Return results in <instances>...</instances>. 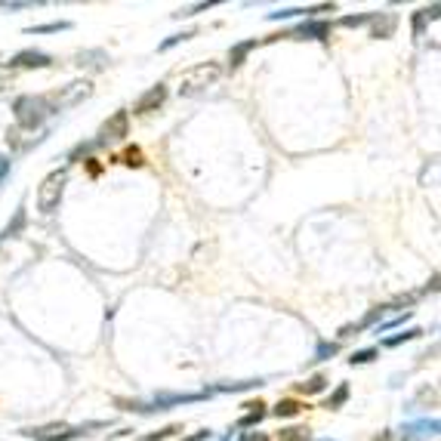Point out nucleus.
<instances>
[{"label":"nucleus","mask_w":441,"mask_h":441,"mask_svg":"<svg viewBox=\"0 0 441 441\" xmlns=\"http://www.w3.org/2000/svg\"><path fill=\"white\" fill-rule=\"evenodd\" d=\"M222 74H226V68H222L219 62H197V65H191L189 72L179 74V96H197V93H204V89L219 84Z\"/></svg>","instance_id":"1"},{"label":"nucleus","mask_w":441,"mask_h":441,"mask_svg":"<svg viewBox=\"0 0 441 441\" xmlns=\"http://www.w3.org/2000/svg\"><path fill=\"white\" fill-rule=\"evenodd\" d=\"M65 182H68V167L50 170L47 176L37 185V210L41 213H56L62 204V195H65Z\"/></svg>","instance_id":"2"},{"label":"nucleus","mask_w":441,"mask_h":441,"mask_svg":"<svg viewBox=\"0 0 441 441\" xmlns=\"http://www.w3.org/2000/svg\"><path fill=\"white\" fill-rule=\"evenodd\" d=\"M12 111H16V127L19 130H28V133H34L37 127L50 118V108H47V102H43V96H19Z\"/></svg>","instance_id":"3"},{"label":"nucleus","mask_w":441,"mask_h":441,"mask_svg":"<svg viewBox=\"0 0 441 441\" xmlns=\"http://www.w3.org/2000/svg\"><path fill=\"white\" fill-rule=\"evenodd\" d=\"M89 96H93V84H89V80H72V84L47 93L43 96V102H47L50 114H56V111H65V108L80 105V102L89 99Z\"/></svg>","instance_id":"4"},{"label":"nucleus","mask_w":441,"mask_h":441,"mask_svg":"<svg viewBox=\"0 0 441 441\" xmlns=\"http://www.w3.org/2000/svg\"><path fill=\"white\" fill-rule=\"evenodd\" d=\"M99 142H124L130 136V111H114L111 118L102 124L99 130Z\"/></svg>","instance_id":"5"},{"label":"nucleus","mask_w":441,"mask_h":441,"mask_svg":"<svg viewBox=\"0 0 441 441\" xmlns=\"http://www.w3.org/2000/svg\"><path fill=\"white\" fill-rule=\"evenodd\" d=\"M164 99H167V87L164 84H155L149 89V93H142L136 99V105H133V114H149V111H155V108H161L164 105Z\"/></svg>","instance_id":"6"},{"label":"nucleus","mask_w":441,"mask_h":441,"mask_svg":"<svg viewBox=\"0 0 441 441\" xmlns=\"http://www.w3.org/2000/svg\"><path fill=\"white\" fill-rule=\"evenodd\" d=\"M12 68H50L53 65V59H50L47 53H37V50H25V53H16L10 59Z\"/></svg>","instance_id":"7"},{"label":"nucleus","mask_w":441,"mask_h":441,"mask_svg":"<svg viewBox=\"0 0 441 441\" xmlns=\"http://www.w3.org/2000/svg\"><path fill=\"white\" fill-rule=\"evenodd\" d=\"M287 37H315V41H327V37H330V25L327 22H305L303 28L290 31Z\"/></svg>","instance_id":"8"},{"label":"nucleus","mask_w":441,"mask_h":441,"mask_svg":"<svg viewBox=\"0 0 441 441\" xmlns=\"http://www.w3.org/2000/svg\"><path fill=\"white\" fill-rule=\"evenodd\" d=\"M370 22H374V37H392L398 19H395L392 12H374V16H370Z\"/></svg>","instance_id":"9"},{"label":"nucleus","mask_w":441,"mask_h":441,"mask_svg":"<svg viewBox=\"0 0 441 441\" xmlns=\"http://www.w3.org/2000/svg\"><path fill=\"white\" fill-rule=\"evenodd\" d=\"M324 389H327V376H324V374H315V376H309L305 383H299L297 392H299V395H318V392H324Z\"/></svg>","instance_id":"10"},{"label":"nucleus","mask_w":441,"mask_h":441,"mask_svg":"<svg viewBox=\"0 0 441 441\" xmlns=\"http://www.w3.org/2000/svg\"><path fill=\"white\" fill-rule=\"evenodd\" d=\"M247 407H250V411H247L244 417L238 420V426H241V429H250V426H257L259 420L266 417V405H263V401H257V405H247Z\"/></svg>","instance_id":"11"},{"label":"nucleus","mask_w":441,"mask_h":441,"mask_svg":"<svg viewBox=\"0 0 441 441\" xmlns=\"http://www.w3.org/2000/svg\"><path fill=\"white\" fill-rule=\"evenodd\" d=\"M299 411H303V405H299L297 398H281V401H278V407H275L272 413H275L278 420H287V417H297Z\"/></svg>","instance_id":"12"},{"label":"nucleus","mask_w":441,"mask_h":441,"mask_svg":"<svg viewBox=\"0 0 441 441\" xmlns=\"http://www.w3.org/2000/svg\"><path fill=\"white\" fill-rule=\"evenodd\" d=\"M278 441H312V432L303 429V426H293V429H281Z\"/></svg>","instance_id":"13"},{"label":"nucleus","mask_w":441,"mask_h":441,"mask_svg":"<svg viewBox=\"0 0 441 441\" xmlns=\"http://www.w3.org/2000/svg\"><path fill=\"white\" fill-rule=\"evenodd\" d=\"M253 47H257V41H247V43H241V47H235V50H232V56H228V62H232V68H238L241 62H244V56L250 53Z\"/></svg>","instance_id":"14"},{"label":"nucleus","mask_w":441,"mask_h":441,"mask_svg":"<svg viewBox=\"0 0 441 441\" xmlns=\"http://www.w3.org/2000/svg\"><path fill=\"white\" fill-rule=\"evenodd\" d=\"M124 164H127V167H142V164H145V158H142V149H136V145H130V149H127L124 151Z\"/></svg>","instance_id":"15"},{"label":"nucleus","mask_w":441,"mask_h":441,"mask_svg":"<svg viewBox=\"0 0 441 441\" xmlns=\"http://www.w3.org/2000/svg\"><path fill=\"white\" fill-rule=\"evenodd\" d=\"M370 16H374V12H364V16H343L340 25H343V28H358V25H367Z\"/></svg>","instance_id":"16"},{"label":"nucleus","mask_w":441,"mask_h":441,"mask_svg":"<svg viewBox=\"0 0 441 441\" xmlns=\"http://www.w3.org/2000/svg\"><path fill=\"white\" fill-rule=\"evenodd\" d=\"M420 334H423V330L411 327V330H405V334H398V336H392V340H386V346H389V349H395V346H401V343L413 340V336H420Z\"/></svg>","instance_id":"17"},{"label":"nucleus","mask_w":441,"mask_h":441,"mask_svg":"<svg viewBox=\"0 0 441 441\" xmlns=\"http://www.w3.org/2000/svg\"><path fill=\"white\" fill-rule=\"evenodd\" d=\"M346 398H349V386H340V389H336V392L327 398V405H324V407H330V411H336V407H340Z\"/></svg>","instance_id":"18"},{"label":"nucleus","mask_w":441,"mask_h":441,"mask_svg":"<svg viewBox=\"0 0 441 441\" xmlns=\"http://www.w3.org/2000/svg\"><path fill=\"white\" fill-rule=\"evenodd\" d=\"M420 405H426V401H429V407H435L438 405V389L435 386H426V389H420Z\"/></svg>","instance_id":"19"},{"label":"nucleus","mask_w":441,"mask_h":441,"mask_svg":"<svg viewBox=\"0 0 441 441\" xmlns=\"http://www.w3.org/2000/svg\"><path fill=\"white\" fill-rule=\"evenodd\" d=\"M176 432H182V426H167V429H161V432H151L149 441H167V438H173Z\"/></svg>","instance_id":"20"},{"label":"nucleus","mask_w":441,"mask_h":441,"mask_svg":"<svg viewBox=\"0 0 441 441\" xmlns=\"http://www.w3.org/2000/svg\"><path fill=\"white\" fill-rule=\"evenodd\" d=\"M374 358H376V349H361V352H355L349 361H352V364H370Z\"/></svg>","instance_id":"21"},{"label":"nucleus","mask_w":441,"mask_h":441,"mask_svg":"<svg viewBox=\"0 0 441 441\" xmlns=\"http://www.w3.org/2000/svg\"><path fill=\"white\" fill-rule=\"evenodd\" d=\"M68 28V22H53V25H41V28H28V34H50V31H62Z\"/></svg>","instance_id":"22"},{"label":"nucleus","mask_w":441,"mask_h":441,"mask_svg":"<svg viewBox=\"0 0 441 441\" xmlns=\"http://www.w3.org/2000/svg\"><path fill=\"white\" fill-rule=\"evenodd\" d=\"M189 37H195V31H182V34H173L167 43H161V50H170L173 43H179V41H189Z\"/></svg>","instance_id":"23"},{"label":"nucleus","mask_w":441,"mask_h":441,"mask_svg":"<svg viewBox=\"0 0 441 441\" xmlns=\"http://www.w3.org/2000/svg\"><path fill=\"white\" fill-rule=\"evenodd\" d=\"M334 352H336L334 343H330V346H327V343H321V346H318V358H327V355H334Z\"/></svg>","instance_id":"24"},{"label":"nucleus","mask_w":441,"mask_h":441,"mask_svg":"<svg viewBox=\"0 0 441 441\" xmlns=\"http://www.w3.org/2000/svg\"><path fill=\"white\" fill-rule=\"evenodd\" d=\"M6 87H12V74H6V72H0V96L6 93Z\"/></svg>","instance_id":"25"},{"label":"nucleus","mask_w":441,"mask_h":441,"mask_svg":"<svg viewBox=\"0 0 441 441\" xmlns=\"http://www.w3.org/2000/svg\"><path fill=\"white\" fill-rule=\"evenodd\" d=\"M241 441H268V438L263 435V432H244V438Z\"/></svg>","instance_id":"26"},{"label":"nucleus","mask_w":441,"mask_h":441,"mask_svg":"<svg viewBox=\"0 0 441 441\" xmlns=\"http://www.w3.org/2000/svg\"><path fill=\"white\" fill-rule=\"evenodd\" d=\"M204 438H210V432H207V429L197 432V435H191V438H182V441H204Z\"/></svg>","instance_id":"27"},{"label":"nucleus","mask_w":441,"mask_h":441,"mask_svg":"<svg viewBox=\"0 0 441 441\" xmlns=\"http://www.w3.org/2000/svg\"><path fill=\"white\" fill-rule=\"evenodd\" d=\"M6 170H10V161H3V158H0V176H3Z\"/></svg>","instance_id":"28"}]
</instances>
